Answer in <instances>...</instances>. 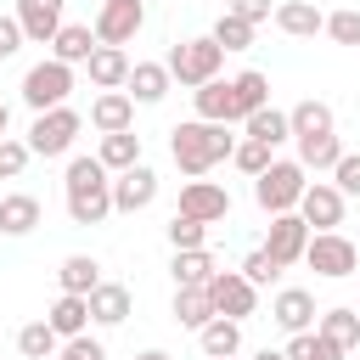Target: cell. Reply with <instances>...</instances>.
Here are the masks:
<instances>
[{
    "mask_svg": "<svg viewBox=\"0 0 360 360\" xmlns=\"http://www.w3.org/2000/svg\"><path fill=\"white\" fill-rule=\"evenodd\" d=\"M231 152H236V135H231V124L186 118V124H174V129H169V158H174V169H180L186 180H202L208 169L231 163Z\"/></svg>",
    "mask_w": 360,
    "mask_h": 360,
    "instance_id": "1",
    "label": "cell"
},
{
    "mask_svg": "<svg viewBox=\"0 0 360 360\" xmlns=\"http://www.w3.org/2000/svg\"><path fill=\"white\" fill-rule=\"evenodd\" d=\"M62 197L73 225H101L112 214V169L101 158H73L62 174Z\"/></svg>",
    "mask_w": 360,
    "mask_h": 360,
    "instance_id": "2",
    "label": "cell"
},
{
    "mask_svg": "<svg viewBox=\"0 0 360 360\" xmlns=\"http://www.w3.org/2000/svg\"><path fill=\"white\" fill-rule=\"evenodd\" d=\"M304 186H309V169H304L298 158H276V163L253 180V202H259L264 214H292L298 197H304Z\"/></svg>",
    "mask_w": 360,
    "mask_h": 360,
    "instance_id": "3",
    "label": "cell"
},
{
    "mask_svg": "<svg viewBox=\"0 0 360 360\" xmlns=\"http://www.w3.org/2000/svg\"><path fill=\"white\" fill-rule=\"evenodd\" d=\"M219 68H225V51L214 45V34L180 39V45L169 51V73H174V84H186V90H197V84L219 79Z\"/></svg>",
    "mask_w": 360,
    "mask_h": 360,
    "instance_id": "4",
    "label": "cell"
},
{
    "mask_svg": "<svg viewBox=\"0 0 360 360\" xmlns=\"http://www.w3.org/2000/svg\"><path fill=\"white\" fill-rule=\"evenodd\" d=\"M79 129H84V112H73V107H51V112H34V124H28V146H34V158H68L73 141H79Z\"/></svg>",
    "mask_w": 360,
    "mask_h": 360,
    "instance_id": "5",
    "label": "cell"
},
{
    "mask_svg": "<svg viewBox=\"0 0 360 360\" xmlns=\"http://www.w3.org/2000/svg\"><path fill=\"white\" fill-rule=\"evenodd\" d=\"M68 96H73V68H68V62L45 56V62H34V68L22 73V101H28L34 112L68 107Z\"/></svg>",
    "mask_w": 360,
    "mask_h": 360,
    "instance_id": "6",
    "label": "cell"
},
{
    "mask_svg": "<svg viewBox=\"0 0 360 360\" xmlns=\"http://www.w3.org/2000/svg\"><path fill=\"white\" fill-rule=\"evenodd\" d=\"M304 264H309L315 276H326V281H343V276L360 270V253H354V242H349L343 231H309Z\"/></svg>",
    "mask_w": 360,
    "mask_h": 360,
    "instance_id": "7",
    "label": "cell"
},
{
    "mask_svg": "<svg viewBox=\"0 0 360 360\" xmlns=\"http://www.w3.org/2000/svg\"><path fill=\"white\" fill-rule=\"evenodd\" d=\"M304 248H309V219L292 208V214H270V236H264V253L287 270V264H298L304 259Z\"/></svg>",
    "mask_w": 360,
    "mask_h": 360,
    "instance_id": "8",
    "label": "cell"
},
{
    "mask_svg": "<svg viewBox=\"0 0 360 360\" xmlns=\"http://www.w3.org/2000/svg\"><path fill=\"white\" fill-rule=\"evenodd\" d=\"M208 298H214V309H219V315H231V321H248V315L259 309V287H253L242 270H214Z\"/></svg>",
    "mask_w": 360,
    "mask_h": 360,
    "instance_id": "9",
    "label": "cell"
},
{
    "mask_svg": "<svg viewBox=\"0 0 360 360\" xmlns=\"http://www.w3.org/2000/svg\"><path fill=\"white\" fill-rule=\"evenodd\" d=\"M141 22H146V6L141 0H101V11H96V39L101 45H129L135 34H141Z\"/></svg>",
    "mask_w": 360,
    "mask_h": 360,
    "instance_id": "10",
    "label": "cell"
},
{
    "mask_svg": "<svg viewBox=\"0 0 360 360\" xmlns=\"http://www.w3.org/2000/svg\"><path fill=\"white\" fill-rule=\"evenodd\" d=\"M174 214H191V219H202V225H219V219L231 214V191H225L219 180H186Z\"/></svg>",
    "mask_w": 360,
    "mask_h": 360,
    "instance_id": "11",
    "label": "cell"
},
{
    "mask_svg": "<svg viewBox=\"0 0 360 360\" xmlns=\"http://www.w3.org/2000/svg\"><path fill=\"white\" fill-rule=\"evenodd\" d=\"M343 191L332 186V180H309L304 186V197H298V214L309 219V231H338L343 225Z\"/></svg>",
    "mask_w": 360,
    "mask_h": 360,
    "instance_id": "12",
    "label": "cell"
},
{
    "mask_svg": "<svg viewBox=\"0 0 360 360\" xmlns=\"http://www.w3.org/2000/svg\"><path fill=\"white\" fill-rule=\"evenodd\" d=\"M152 197H158V169L135 163V169L112 174V214H141V208H152Z\"/></svg>",
    "mask_w": 360,
    "mask_h": 360,
    "instance_id": "13",
    "label": "cell"
},
{
    "mask_svg": "<svg viewBox=\"0 0 360 360\" xmlns=\"http://www.w3.org/2000/svg\"><path fill=\"white\" fill-rule=\"evenodd\" d=\"M62 11H68V0H17V22H22L28 45H51L56 28L68 22Z\"/></svg>",
    "mask_w": 360,
    "mask_h": 360,
    "instance_id": "14",
    "label": "cell"
},
{
    "mask_svg": "<svg viewBox=\"0 0 360 360\" xmlns=\"http://www.w3.org/2000/svg\"><path fill=\"white\" fill-rule=\"evenodd\" d=\"M129 68H135V62H129L124 45H96L90 62H84V73H90L96 90H124V84H129Z\"/></svg>",
    "mask_w": 360,
    "mask_h": 360,
    "instance_id": "15",
    "label": "cell"
},
{
    "mask_svg": "<svg viewBox=\"0 0 360 360\" xmlns=\"http://www.w3.org/2000/svg\"><path fill=\"white\" fill-rule=\"evenodd\" d=\"M191 118H208V124H236V90H231V79H208V84H197L191 90Z\"/></svg>",
    "mask_w": 360,
    "mask_h": 360,
    "instance_id": "16",
    "label": "cell"
},
{
    "mask_svg": "<svg viewBox=\"0 0 360 360\" xmlns=\"http://www.w3.org/2000/svg\"><path fill=\"white\" fill-rule=\"evenodd\" d=\"M90 129L112 135V129H135V96L129 90H101L90 101Z\"/></svg>",
    "mask_w": 360,
    "mask_h": 360,
    "instance_id": "17",
    "label": "cell"
},
{
    "mask_svg": "<svg viewBox=\"0 0 360 360\" xmlns=\"http://www.w3.org/2000/svg\"><path fill=\"white\" fill-rule=\"evenodd\" d=\"M270 321L292 338V332H309V321H315V298L304 292V287H281L276 292V304H270Z\"/></svg>",
    "mask_w": 360,
    "mask_h": 360,
    "instance_id": "18",
    "label": "cell"
},
{
    "mask_svg": "<svg viewBox=\"0 0 360 360\" xmlns=\"http://www.w3.org/2000/svg\"><path fill=\"white\" fill-rule=\"evenodd\" d=\"M96 45H101V39H96V28H90V22H62V28H56V39H51V56H56V62H68V68H84Z\"/></svg>",
    "mask_w": 360,
    "mask_h": 360,
    "instance_id": "19",
    "label": "cell"
},
{
    "mask_svg": "<svg viewBox=\"0 0 360 360\" xmlns=\"http://www.w3.org/2000/svg\"><path fill=\"white\" fill-rule=\"evenodd\" d=\"M169 84H174V73H169V62H135L129 68V96L141 101V107H158L163 96H169Z\"/></svg>",
    "mask_w": 360,
    "mask_h": 360,
    "instance_id": "20",
    "label": "cell"
},
{
    "mask_svg": "<svg viewBox=\"0 0 360 360\" xmlns=\"http://www.w3.org/2000/svg\"><path fill=\"white\" fill-rule=\"evenodd\" d=\"M214 270H219V259H214L208 248H174V259H169L174 287H208Z\"/></svg>",
    "mask_w": 360,
    "mask_h": 360,
    "instance_id": "21",
    "label": "cell"
},
{
    "mask_svg": "<svg viewBox=\"0 0 360 360\" xmlns=\"http://www.w3.org/2000/svg\"><path fill=\"white\" fill-rule=\"evenodd\" d=\"M39 219H45L39 197H28V191H6L0 197V236H28Z\"/></svg>",
    "mask_w": 360,
    "mask_h": 360,
    "instance_id": "22",
    "label": "cell"
},
{
    "mask_svg": "<svg viewBox=\"0 0 360 360\" xmlns=\"http://www.w3.org/2000/svg\"><path fill=\"white\" fill-rule=\"evenodd\" d=\"M276 28L292 34V39H315V34H326V11H315L309 0H281L276 6Z\"/></svg>",
    "mask_w": 360,
    "mask_h": 360,
    "instance_id": "23",
    "label": "cell"
},
{
    "mask_svg": "<svg viewBox=\"0 0 360 360\" xmlns=\"http://www.w3.org/2000/svg\"><path fill=\"white\" fill-rule=\"evenodd\" d=\"M129 304H135V298H129L124 281H101V287L90 292V321H96V326H124V321H129Z\"/></svg>",
    "mask_w": 360,
    "mask_h": 360,
    "instance_id": "24",
    "label": "cell"
},
{
    "mask_svg": "<svg viewBox=\"0 0 360 360\" xmlns=\"http://www.w3.org/2000/svg\"><path fill=\"white\" fill-rule=\"evenodd\" d=\"M45 321H51V326H56V338L68 343V338L90 332V298H79V292H56V304L45 309Z\"/></svg>",
    "mask_w": 360,
    "mask_h": 360,
    "instance_id": "25",
    "label": "cell"
},
{
    "mask_svg": "<svg viewBox=\"0 0 360 360\" xmlns=\"http://www.w3.org/2000/svg\"><path fill=\"white\" fill-rule=\"evenodd\" d=\"M338 158H343V141H338V129H326V135H298V163L309 169V174H332L338 169Z\"/></svg>",
    "mask_w": 360,
    "mask_h": 360,
    "instance_id": "26",
    "label": "cell"
},
{
    "mask_svg": "<svg viewBox=\"0 0 360 360\" xmlns=\"http://www.w3.org/2000/svg\"><path fill=\"white\" fill-rule=\"evenodd\" d=\"M56 287H62V292L90 298V292L101 287V264H96L90 253H68V259H62V270H56Z\"/></svg>",
    "mask_w": 360,
    "mask_h": 360,
    "instance_id": "27",
    "label": "cell"
},
{
    "mask_svg": "<svg viewBox=\"0 0 360 360\" xmlns=\"http://www.w3.org/2000/svg\"><path fill=\"white\" fill-rule=\"evenodd\" d=\"M219 309H214V298H208V287H174V321L180 326H191V332H202L208 321H214Z\"/></svg>",
    "mask_w": 360,
    "mask_h": 360,
    "instance_id": "28",
    "label": "cell"
},
{
    "mask_svg": "<svg viewBox=\"0 0 360 360\" xmlns=\"http://www.w3.org/2000/svg\"><path fill=\"white\" fill-rule=\"evenodd\" d=\"M231 90H236V124H242L248 112H259V107H270V79H264L259 68H242V73L231 79Z\"/></svg>",
    "mask_w": 360,
    "mask_h": 360,
    "instance_id": "29",
    "label": "cell"
},
{
    "mask_svg": "<svg viewBox=\"0 0 360 360\" xmlns=\"http://www.w3.org/2000/svg\"><path fill=\"white\" fill-rule=\"evenodd\" d=\"M242 129H248L253 141H264V146L292 141V118H287L281 107H259V112H248V118H242Z\"/></svg>",
    "mask_w": 360,
    "mask_h": 360,
    "instance_id": "30",
    "label": "cell"
},
{
    "mask_svg": "<svg viewBox=\"0 0 360 360\" xmlns=\"http://www.w3.org/2000/svg\"><path fill=\"white\" fill-rule=\"evenodd\" d=\"M112 174H124V169H135L141 163V135L135 129H112V135H101V152H96Z\"/></svg>",
    "mask_w": 360,
    "mask_h": 360,
    "instance_id": "31",
    "label": "cell"
},
{
    "mask_svg": "<svg viewBox=\"0 0 360 360\" xmlns=\"http://www.w3.org/2000/svg\"><path fill=\"white\" fill-rule=\"evenodd\" d=\"M197 343H202V354H208V360H214V354H242V321L214 315V321L197 332Z\"/></svg>",
    "mask_w": 360,
    "mask_h": 360,
    "instance_id": "32",
    "label": "cell"
},
{
    "mask_svg": "<svg viewBox=\"0 0 360 360\" xmlns=\"http://www.w3.org/2000/svg\"><path fill=\"white\" fill-rule=\"evenodd\" d=\"M17 349H22V360H56L62 338H56V326H51V321H28V326L17 332Z\"/></svg>",
    "mask_w": 360,
    "mask_h": 360,
    "instance_id": "33",
    "label": "cell"
},
{
    "mask_svg": "<svg viewBox=\"0 0 360 360\" xmlns=\"http://www.w3.org/2000/svg\"><path fill=\"white\" fill-rule=\"evenodd\" d=\"M315 332H326L338 349H354L360 343V309H349V304H338V309H326L321 321H315Z\"/></svg>",
    "mask_w": 360,
    "mask_h": 360,
    "instance_id": "34",
    "label": "cell"
},
{
    "mask_svg": "<svg viewBox=\"0 0 360 360\" xmlns=\"http://www.w3.org/2000/svg\"><path fill=\"white\" fill-rule=\"evenodd\" d=\"M287 118H292V141H298V135H326V129H338L332 107H326V101H315V96H309V101H298Z\"/></svg>",
    "mask_w": 360,
    "mask_h": 360,
    "instance_id": "35",
    "label": "cell"
},
{
    "mask_svg": "<svg viewBox=\"0 0 360 360\" xmlns=\"http://www.w3.org/2000/svg\"><path fill=\"white\" fill-rule=\"evenodd\" d=\"M349 349H338L326 332H292L287 338V360H343Z\"/></svg>",
    "mask_w": 360,
    "mask_h": 360,
    "instance_id": "36",
    "label": "cell"
},
{
    "mask_svg": "<svg viewBox=\"0 0 360 360\" xmlns=\"http://www.w3.org/2000/svg\"><path fill=\"white\" fill-rule=\"evenodd\" d=\"M231 163H236V169H242L248 180H259V174H264V169L276 163V146H264V141L242 135V141H236V152H231Z\"/></svg>",
    "mask_w": 360,
    "mask_h": 360,
    "instance_id": "37",
    "label": "cell"
},
{
    "mask_svg": "<svg viewBox=\"0 0 360 360\" xmlns=\"http://www.w3.org/2000/svg\"><path fill=\"white\" fill-rule=\"evenodd\" d=\"M214 45H219V51H248V45H253V22L236 17V11H219V22H214Z\"/></svg>",
    "mask_w": 360,
    "mask_h": 360,
    "instance_id": "38",
    "label": "cell"
},
{
    "mask_svg": "<svg viewBox=\"0 0 360 360\" xmlns=\"http://www.w3.org/2000/svg\"><path fill=\"white\" fill-rule=\"evenodd\" d=\"M169 248H208V225L191 219V214H174L169 219Z\"/></svg>",
    "mask_w": 360,
    "mask_h": 360,
    "instance_id": "39",
    "label": "cell"
},
{
    "mask_svg": "<svg viewBox=\"0 0 360 360\" xmlns=\"http://www.w3.org/2000/svg\"><path fill=\"white\" fill-rule=\"evenodd\" d=\"M28 158H34V146L17 141V135H6V141H0V180H17V174L28 169Z\"/></svg>",
    "mask_w": 360,
    "mask_h": 360,
    "instance_id": "40",
    "label": "cell"
},
{
    "mask_svg": "<svg viewBox=\"0 0 360 360\" xmlns=\"http://www.w3.org/2000/svg\"><path fill=\"white\" fill-rule=\"evenodd\" d=\"M236 270H242V276H248V281H253V287H270V281H276V276H281V264H276V259H270V253H264V248H253V253H248V259H242V264H236Z\"/></svg>",
    "mask_w": 360,
    "mask_h": 360,
    "instance_id": "41",
    "label": "cell"
},
{
    "mask_svg": "<svg viewBox=\"0 0 360 360\" xmlns=\"http://www.w3.org/2000/svg\"><path fill=\"white\" fill-rule=\"evenodd\" d=\"M332 186H338L343 197H360V152H343V158H338V169H332Z\"/></svg>",
    "mask_w": 360,
    "mask_h": 360,
    "instance_id": "42",
    "label": "cell"
},
{
    "mask_svg": "<svg viewBox=\"0 0 360 360\" xmlns=\"http://www.w3.org/2000/svg\"><path fill=\"white\" fill-rule=\"evenodd\" d=\"M326 34H332L338 45H360V11H332V17H326Z\"/></svg>",
    "mask_w": 360,
    "mask_h": 360,
    "instance_id": "43",
    "label": "cell"
},
{
    "mask_svg": "<svg viewBox=\"0 0 360 360\" xmlns=\"http://www.w3.org/2000/svg\"><path fill=\"white\" fill-rule=\"evenodd\" d=\"M56 360H107V349H101L90 332H79V338H68V343L56 349Z\"/></svg>",
    "mask_w": 360,
    "mask_h": 360,
    "instance_id": "44",
    "label": "cell"
},
{
    "mask_svg": "<svg viewBox=\"0 0 360 360\" xmlns=\"http://www.w3.org/2000/svg\"><path fill=\"white\" fill-rule=\"evenodd\" d=\"M22 45H28V34H22L17 11H6V17H0V62H6V56H17Z\"/></svg>",
    "mask_w": 360,
    "mask_h": 360,
    "instance_id": "45",
    "label": "cell"
},
{
    "mask_svg": "<svg viewBox=\"0 0 360 360\" xmlns=\"http://www.w3.org/2000/svg\"><path fill=\"white\" fill-rule=\"evenodd\" d=\"M225 11H236V17H248V22H253V28H259V22H270V17H276V6H270V0H225Z\"/></svg>",
    "mask_w": 360,
    "mask_h": 360,
    "instance_id": "46",
    "label": "cell"
},
{
    "mask_svg": "<svg viewBox=\"0 0 360 360\" xmlns=\"http://www.w3.org/2000/svg\"><path fill=\"white\" fill-rule=\"evenodd\" d=\"M253 360H287V349H259Z\"/></svg>",
    "mask_w": 360,
    "mask_h": 360,
    "instance_id": "47",
    "label": "cell"
},
{
    "mask_svg": "<svg viewBox=\"0 0 360 360\" xmlns=\"http://www.w3.org/2000/svg\"><path fill=\"white\" fill-rule=\"evenodd\" d=\"M135 360H174V354H163V349H141Z\"/></svg>",
    "mask_w": 360,
    "mask_h": 360,
    "instance_id": "48",
    "label": "cell"
},
{
    "mask_svg": "<svg viewBox=\"0 0 360 360\" xmlns=\"http://www.w3.org/2000/svg\"><path fill=\"white\" fill-rule=\"evenodd\" d=\"M6 129H11V107L0 101V141H6Z\"/></svg>",
    "mask_w": 360,
    "mask_h": 360,
    "instance_id": "49",
    "label": "cell"
},
{
    "mask_svg": "<svg viewBox=\"0 0 360 360\" xmlns=\"http://www.w3.org/2000/svg\"><path fill=\"white\" fill-rule=\"evenodd\" d=\"M214 360H242V354H214Z\"/></svg>",
    "mask_w": 360,
    "mask_h": 360,
    "instance_id": "50",
    "label": "cell"
}]
</instances>
